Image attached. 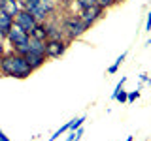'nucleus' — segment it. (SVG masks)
<instances>
[{
	"instance_id": "f257e3e1",
	"label": "nucleus",
	"mask_w": 151,
	"mask_h": 141,
	"mask_svg": "<svg viewBox=\"0 0 151 141\" xmlns=\"http://www.w3.org/2000/svg\"><path fill=\"white\" fill-rule=\"evenodd\" d=\"M0 72L4 75H9V77L25 79L32 73V68L23 55H17L12 51V53L0 56Z\"/></svg>"
},
{
	"instance_id": "f03ea898",
	"label": "nucleus",
	"mask_w": 151,
	"mask_h": 141,
	"mask_svg": "<svg viewBox=\"0 0 151 141\" xmlns=\"http://www.w3.org/2000/svg\"><path fill=\"white\" fill-rule=\"evenodd\" d=\"M6 38H8V41L13 47V53H17V55H27L28 53V38L30 36H28L19 25L13 23Z\"/></svg>"
},
{
	"instance_id": "7ed1b4c3",
	"label": "nucleus",
	"mask_w": 151,
	"mask_h": 141,
	"mask_svg": "<svg viewBox=\"0 0 151 141\" xmlns=\"http://www.w3.org/2000/svg\"><path fill=\"white\" fill-rule=\"evenodd\" d=\"M87 30V26L83 25V21L79 17H68L64 21V34L68 36V40H74V38H79L83 32Z\"/></svg>"
},
{
	"instance_id": "20e7f679",
	"label": "nucleus",
	"mask_w": 151,
	"mask_h": 141,
	"mask_svg": "<svg viewBox=\"0 0 151 141\" xmlns=\"http://www.w3.org/2000/svg\"><path fill=\"white\" fill-rule=\"evenodd\" d=\"M21 6H23V9H27V11L30 13V15L34 17L38 23L45 21V17L49 15V13L42 8V4L38 2V0H21Z\"/></svg>"
},
{
	"instance_id": "39448f33",
	"label": "nucleus",
	"mask_w": 151,
	"mask_h": 141,
	"mask_svg": "<svg viewBox=\"0 0 151 141\" xmlns=\"http://www.w3.org/2000/svg\"><path fill=\"white\" fill-rule=\"evenodd\" d=\"M102 13H104V9L100 6H91V8H85L81 9V15H79V19L83 21V25L85 26H93L94 23L98 21V19L102 17Z\"/></svg>"
},
{
	"instance_id": "423d86ee",
	"label": "nucleus",
	"mask_w": 151,
	"mask_h": 141,
	"mask_svg": "<svg viewBox=\"0 0 151 141\" xmlns=\"http://www.w3.org/2000/svg\"><path fill=\"white\" fill-rule=\"evenodd\" d=\"M13 23L21 26L23 30L27 32V34H30V30L34 28V25H36L38 21H36V19L32 17V15H30L28 11H27V9H21V11H19L17 15H15V19H13Z\"/></svg>"
},
{
	"instance_id": "0eeeda50",
	"label": "nucleus",
	"mask_w": 151,
	"mask_h": 141,
	"mask_svg": "<svg viewBox=\"0 0 151 141\" xmlns=\"http://www.w3.org/2000/svg\"><path fill=\"white\" fill-rule=\"evenodd\" d=\"M66 51V43L63 40H47L45 41V56L49 58H57Z\"/></svg>"
},
{
	"instance_id": "6e6552de",
	"label": "nucleus",
	"mask_w": 151,
	"mask_h": 141,
	"mask_svg": "<svg viewBox=\"0 0 151 141\" xmlns=\"http://www.w3.org/2000/svg\"><path fill=\"white\" fill-rule=\"evenodd\" d=\"M21 9H23L21 0H2V4H0V11L8 13V15L13 17V19H15V15L21 11Z\"/></svg>"
},
{
	"instance_id": "1a4fd4ad",
	"label": "nucleus",
	"mask_w": 151,
	"mask_h": 141,
	"mask_svg": "<svg viewBox=\"0 0 151 141\" xmlns=\"http://www.w3.org/2000/svg\"><path fill=\"white\" fill-rule=\"evenodd\" d=\"M27 58V62L30 64V68L32 70H36V68H40L42 64L45 62V55L44 53H34V51H28L27 55H23Z\"/></svg>"
},
{
	"instance_id": "9d476101",
	"label": "nucleus",
	"mask_w": 151,
	"mask_h": 141,
	"mask_svg": "<svg viewBox=\"0 0 151 141\" xmlns=\"http://www.w3.org/2000/svg\"><path fill=\"white\" fill-rule=\"evenodd\" d=\"M12 25H13V17H9L8 13L0 11V36L6 38L8 32H9V28H12Z\"/></svg>"
},
{
	"instance_id": "9b49d317",
	"label": "nucleus",
	"mask_w": 151,
	"mask_h": 141,
	"mask_svg": "<svg viewBox=\"0 0 151 141\" xmlns=\"http://www.w3.org/2000/svg\"><path fill=\"white\" fill-rule=\"evenodd\" d=\"M28 36L36 38V40H42V41H47V26H45V23H36Z\"/></svg>"
},
{
	"instance_id": "f8f14e48",
	"label": "nucleus",
	"mask_w": 151,
	"mask_h": 141,
	"mask_svg": "<svg viewBox=\"0 0 151 141\" xmlns=\"http://www.w3.org/2000/svg\"><path fill=\"white\" fill-rule=\"evenodd\" d=\"M28 51H34V53H44L45 55V41L36 40V38H28Z\"/></svg>"
},
{
	"instance_id": "ddd939ff",
	"label": "nucleus",
	"mask_w": 151,
	"mask_h": 141,
	"mask_svg": "<svg viewBox=\"0 0 151 141\" xmlns=\"http://www.w3.org/2000/svg\"><path fill=\"white\" fill-rule=\"evenodd\" d=\"M125 58H127V53H121V55L115 58V62H113V64L110 66V68H108V73H115L117 70H119V66H121L123 62H125Z\"/></svg>"
},
{
	"instance_id": "4468645a",
	"label": "nucleus",
	"mask_w": 151,
	"mask_h": 141,
	"mask_svg": "<svg viewBox=\"0 0 151 141\" xmlns=\"http://www.w3.org/2000/svg\"><path fill=\"white\" fill-rule=\"evenodd\" d=\"M83 122H85V117H79V119L70 120V132H76L78 128H81V126H83Z\"/></svg>"
},
{
	"instance_id": "2eb2a0df",
	"label": "nucleus",
	"mask_w": 151,
	"mask_h": 141,
	"mask_svg": "<svg viewBox=\"0 0 151 141\" xmlns=\"http://www.w3.org/2000/svg\"><path fill=\"white\" fill-rule=\"evenodd\" d=\"M38 2L42 4V8H44L47 13L53 11V8H55V2H53V0H38Z\"/></svg>"
},
{
	"instance_id": "dca6fc26",
	"label": "nucleus",
	"mask_w": 151,
	"mask_h": 141,
	"mask_svg": "<svg viewBox=\"0 0 151 141\" xmlns=\"http://www.w3.org/2000/svg\"><path fill=\"white\" fill-rule=\"evenodd\" d=\"M76 4H78L81 9L85 8H91V6H96V0H76Z\"/></svg>"
},
{
	"instance_id": "f3484780",
	"label": "nucleus",
	"mask_w": 151,
	"mask_h": 141,
	"mask_svg": "<svg viewBox=\"0 0 151 141\" xmlns=\"http://www.w3.org/2000/svg\"><path fill=\"white\" fill-rule=\"evenodd\" d=\"M115 4V0H96V6H100L102 9H108Z\"/></svg>"
},
{
	"instance_id": "a211bd4d",
	"label": "nucleus",
	"mask_w": 151,
	"mask_h": 141,
	"mask_svg": "<svg viewBox=\"0 0 151 141\" xmlns=\"http://www.w3.org/2000/svg\"><path fill=\"white\" fill-rule=\"evenodd\" d=\"M138 98H140L138 90H132L130 94H127V102H134V100H138Z\"/></svg>"
},
{
	"instance_id": "6ab92c4d",
	"label": "nucleus",
	"mask_w": 151,
	"mask_h": 141,
	"mask_svg": "<svg viewBox=\"0 0 151 141\" xmlns=\"http://www.w3.org/2000/svg\"><path fill=\"white\" fill-rule=\"evenodd\" d=\"M115 100H117V102H121V103H123V102H127V92H125V90H121V92L115 96Z\"/></svg>"
},
{
	"instance_id": "aec40b11",
	"label": "nucleus",
	"mask_w": 151,
	"mask_h": 141,
	"mask_svg": "<svg viewBox=\"0 0 151 141\" xmlns=\"http://www.w3.org/2000/svg\"><path fill=\"white\" fill-rule=\"evenodd\" d=\"M145 30H151V11L147 13V23H145Z\"/></svg>"
},
{
	"instance_id": "412c9836",
	"label": "nucleus",
	"mask_w": 151,
	"mask_h": 141,
	"mask_svg": "<svg viewBox=\"0 0 151 141\" xmlns=\"http://www.w3.org/2000/svg\"><path fill=\"white\" fill-rule=\"evenodd\" d=\"M4 55V38L0 36V56Z\"/></svg>"
},
{
	"instance_id": "4be33fe9",
	"label": "nucleus",
	"mask_w": 151,
	"mask_h": 141,
	"mask_svg": "<svg viewBox=\"0 0 151 141\" xmlns=\"http://www.w3.org/2000/svg\"><path fill=\"white\" fill-rule=\"evenodd\" d=\"M0 141H9V139H8V135H6V134H4V132H2V130H0Z\"/></svg>"
},
{
	"instance_id": "5701e85b",
	"label": "nucleus",
	"mask_w": 151,
	"mask_h": 141,
	"mask_svg": "<svg viewBox=\"0 0 151 141\" xmlns=\"http://www.w3.org/2000/svg\"><path fill=\"white\" fill-rule=\"evenodd\" d=\"M125 141H132V137H130V135H129V137H127V139H125Z\"/></svg>"
},
{
	"instance_id": "b1692460",
	"label": "nucleus",
	"mask_w": 151,
	"mask_h": 141,
	"mask_svg": "<svg viewBox=\"0 0 151 141\" xmlns=\"http://www.w3.org/2000/svg\"><path fill=\"white\" fill-rule=\"evenodd\" d=\"M119 2H125V0H115V4H119Z\"/></svg>"
},
{
	"instance_id": "393cba45",
	"label": "nucleus",
	"mask_w": 151,
	"mask_h": 141,
	"mask_svg": "<svg viewBox=\"0 0 151 141\" xmlns=\"http://www.w3.org/2000/svg\"><path fill=\"white\" fill-rule=\"evenodd\" d=\"M0 4H2V0H0Z\"/></svg>"
},
{
	"instance_id": "a878e982",
	"label": "nucleus",
	"mask_w": 151,
	"mask_h": 141,
	"mask_svg": "<svg viewBox=\"0 0 151 141\" xmlns=\"http://www.w3.org/2000/svg\"><path fill=\"white\" fill-rule=\"evenodd\" d=\"M49 141H53V139H49Z\"/></svg>"
},
{
	"instance_id": "bb28decb",
	"label": "nucleus",
	"mask_w": 151,
	"mask_h": 141,
	"mask_svg": "<svg viewBox=\"0 0 151 141\" xmlns=\"http://www.w3.org/2000/svg\"><path fill=\"white\" fill-rule=\"evenodd\" d=\"M149 45H151V41H149Z\"/></svg>"
}]
</instances>
